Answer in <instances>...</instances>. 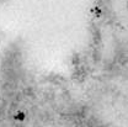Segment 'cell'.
<instances>
[{
  "instance_id": "6da1fadb",
  "label": "cell",
  "mask_w": 128,
  "mask_h": 127,
  "mask_svg": "<svg viewBox=\"0 0 128 127\" xmlns=\"http://www.w3.org/2000/svg\"><path fill=\"white\" fill-rule=\"evenodd\" d=\"M26 116H27V115L24 111H17L15 115H14V118H15L16 121H18V122H24V121L26 120Z\"/></svg>"
}]
</instances>
